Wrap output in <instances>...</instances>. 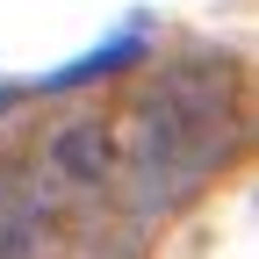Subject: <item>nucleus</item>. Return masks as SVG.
<instances>
[{
  "instance_id": "obj_3",
  "label": "nucleus",
  "mask_w": 259,
  "mask_h": 259,
  "mask_svg": "<svg viewBox=\"0 0 259 259\" xmlns=\"http://www.w3.org/2000/svg\"><path fill=\"white\" fill-rule=\"evenodd\" d=\"M51 166H58V180H72V187H108L122 173L115 130L108 122H65L51 137Z\"/></svg>"
},
{
  "instance_id": "obj_1",
  "label": "nucleus",
  "mask_w": 259,
  "mask_h": 259,
  "mask_svg": "<svg viewBox=\"0 0 259 259\" xmlns=\"http://www.w3.org/2000/svg\"><path fill=\"white\" fill-rule=\"evenodd\" d=\"M231 130H238V72L231 65L223 58L166 65L158 87L137 101V130H130V151H122L130 209L158 216V209L187 202V194L223 166Z\"/></svg>"
},
{
  "instance_id": "obj_2",
  "label": "nucleus",
  "mask_w": 259,
  "mask_h": 259,
  "mask_svg": "<svg viewBox=\"0 0 259 259\" xmlns=\"http://www.w3.org/2000/svg\"><path fill=\"white\" fill-rule=\"evenodd\" d=\"M51 252V194L29 173H0V259H44Z\"/></svg>"
}]
</instances>
